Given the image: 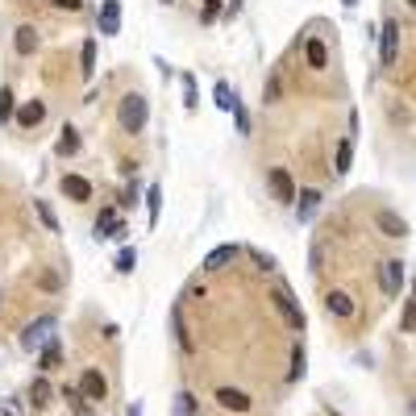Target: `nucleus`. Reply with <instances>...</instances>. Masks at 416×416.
<instances>
[{"mask_svg": "<svg viewBox=\"0 0 416 416\" xmlns=\"http://www.w3.org/2000/svg\"><path fill=\"white\" fill-rule=\"evenodd\" d=\"M30 404H34V408H46L50 404V383L46 379H38V383L30 387Z\"/></svg>", "mask_w": 416, "mask_h": 416, "instance_id": "obj_28", "label": "nucleus"}, {"mask_svg": "<svg viewBox=\"0 0 416 416\" xmlns=\"http://www.w3.org/2000/svg\"><path fill=\"white\" fill-rule=\"evenodd\" d=\"M96 25H100V34L117 38L121 34V0H104L100 13H96Z\"/></svg>", "mask_w": 416, "mask_h": 416, "instance_id": "obj_4", "label": "nucleus"}, {"mask_svg": "<svg viewBox=\"0 0 416 416\" xmlns=\"http://www.w3.org/2000/svg\"><path fill=\"white\" fill-rule=\"evenodd\" d=\"M54 8H63V13H80V0H54Z\"/></svg>", "mask_w": 416, "mask_h": 416, "instance_id": "obj_40", "label": "nucleus"}, {"mask_svg": "<svg viewBox=\"0 0 416 416\" xmlns=\"http://www.w3.org/2000/svg\"><path fill=\"white\" fill-rule=\"evenodd\" d=\"M63 191H67L71 200H88V196H92V184H88L84 175H63Z\"/></svg>", "mask_w": 416, "mask_h": 416, "instance_id": "obj_17", "label": "nucleus"}, {"mask_svg": "<svg viewBox=\"0 0 416 416\" xmlns=\"http://www.w3.org/2000/svg\"><path fill=\"white\" fill-rule=\"evenodd\" d=\"M42 117H46V104H42V100H30V104L17 108V125H25V130H34Z\"/></svg>", "mask_w": 416, "mask_h": 416, "instance_id": "obj_16", "label": "nucleus"}, {"mask_svg": "<svg viewBox=\"0 0 416 416\" xmlns=\"http://www.w3.org/2000/svg\"><path fill=\"white\" fill-rule=\"evenodd\" d=\"M341 4H346V8H354V4H358V0H341Z\"/></svg>", "mask_w": 416, "mask_h": 416, "instance_id": "obj_42", "label": "nucleus"}, {"mask_svg": "<svg viewBox=\"0 0 416 416\" xmlns=\"http://www.w3.org/2000/svg\"><path fill=\"white\" fill-rule=\"evenodd\" d=\"M80 71H84V80H92V75H96V42H92V38L84 42V54H80Z\"/></svg>", "mask_w": 416, "mask_h": 416, "instance_id": "obj_26", "label": "nucleus"}, {"mask_svg": "<svg viewBox=\"0 0 416 416\" xmlns=\"http://www.w3.org/2000/svg\"><path fill=\"white\" fill-rule=\"evenodd\" d=\"M308 271H313V275L321 271V241H317V246H313V254H308Z\"/></svg>", "mask_w": 416, "mask_h": 416, "instance_id": "obj_39", "label": "nucleus"}, {"mask_svg": "<svg viewBox=\"0 0 416 416\" xmlns=\"http://www.w3.org/2000/svg\"><path fill=\"white\" fill-rule=\"evenodd\" d=\"M184 80V108H196L200 104V92H196V75H179Z\"/></svg>", "mask_w": 416, "mask_h": 416, "instance_id": "obj_32", "label": "nucleus"}, {"mask_svg": "<svg viewBox=\"0 0 416 416\" xmlns=\"http://www.w3.org/2000/svg\"><path fill=\"white\" fill-rule=\"evenodd\" d=\"M333 167H337V175H350V167H354V138L337 141V150H333Z\"/></svg>", "mask_w": 416, "mask_h": 416, "instance_id": "obj_14", "label": "nucleus"}, {"mask_svg": "<svg viewBox=\"0 0 416 416\" xmlns=\"http://www.w3.org/2000/svg\"><path fill=\"white\" fill-rule=\"evenodd\" d=\"M379 283H383L387 296H400V287H404V263L400 258H387L383 271H379Z\"/></svg>", "mask_w": 416, "mask_h": 416, "instance_id": "obj_8", "label": "nucleus"}, {"mask_svg": "<svg viewBox=\"0 0 416 416\" xmlns=\"http://www.w3.org/2000/svg\"><path fill=\"white\" fill-rule=\"evenodd\" d=\"M125 416H141V404H130V412Z\"/></svg>", "mask_w": 416, "mask_h": 416, "instance_id": "obj_41", "label": "nucleus"}, {"mask_svg": "<svg viewBox=\"0 0 416 416\" xmlns=\"http://www.w3.org/2000/svg\"><path fill=\"white\" fill-rule=\"evenodd\" d=\"M17 117V96L13 88H0V121H13Z\"/></svg>", "mask_w": 416, "mask_h": 416, "instance_id": "obj_27", "label": "nucleus"}, {"mask_svg": "<svg viewBox=\"0 0 416 416\" xmlns=\"http://www.w3.org/2000/svg\"><path fill=\"white\" fill-rule=\"evenodd\" d=\"M0 416H25V412H21V400H13V396H8V400H0Z\"/></svg>", "mask_w": 416, "mask_h": 416, "instance_id": "obj_36", "label": "nucleus"}, {"mask_svg": "<svg viewBox=\"0 0 416 416\" xmlns=\"http://www.w3.org/2000/svg\"><path fill=\"white\" fill-rule=\"evenodd\" d=\"M304 54H308V63H313L317 71H321L324 63H329V50H324L321 38H308V42H304Z\"/></svg>", "mask_w": 416, "mask_h": 416, "instance_id": "obj_23", "label": "nucleus"}, {"mask_svg": "<svg viewBox=\"0 0 416 416\" xmlns=\"http://www.w3.org/2000/svg\"><path fill=\"white\" fill-rule=\"evenodd\" d=\"M63 400H67V408L75 416H92V408H88V396L80 391V387H63Z\"/></svg>", "mask_w": 416, "mask_h": 416, "instance_id": "obj_18", "label": "nucleus"}, {"mask_svg": "<svg viewBox=\"0 0 416 416\" xmlns=\"http://www.w3.org/2000/svg\"><path fill=\"white\" fill-rule=\"evenodd\" d=\"M134 267H138V250H130V246H125V250L117 254V271H121V275H130Z\"/></svg>", "mask_w": 416, "mask_h": 416, "instance_id": "obj_33", "label": "nucleus"}, {"mask_svg": "<svg viewBox=\"0 0 416 416\" xmlns=\"http://www.w3.org/2000/svg\"><path fill=\"white\" fill-rule=\"evenodd\" d=\"M246 254H250V258H254V267H258V271H263V275H279V258H271V254H267V250H254V246H250V250H246Z\"/></svg>", "mask_w": 416, "mask_h": 416, "instance_id": "obj_22", "label": "nucleus"}, {"mask_svg": "<svg viewBox=\"0 0 416 416\" xmlns=\"http://www.w3.org/2000/svg\"><path fill=\"white\" fill-rule=\"evenodd\" d=\"M158 213H163V187L150 184L146 187V217H150V225H158Z\"/></svg>", "mask_w": 416, "mask_h": 416, "instance_id": "obj_21", "label": "nucleus"}, {"mask_svg": "<svg viewBox=\"0 0 416 416\" xmlns=\"http://www.w3.org/2000/svg\"><path fill=\"white\" fill-rule=\"evenodd\" d=\"M80 391H84L88 400H104V396H108V383H104V374H100V370H84Z\"/></svg>", "mask_w": 416, "mask_h": 416, "instance_id": "obj_12", "label": "nucleus"}, {"mask_svg": "<svg viewBox=\"0 0 416 416\" xmlns=\"http://www.w3.org/2000/svg\"><path fill=\"white\" fill-rule=\"evenodd\" d=\"M104 233H117V237L125 233V225H121V217H117L113 208H104V213H100V221H96V237H104Z\"/></svg>", "mask_w": 416, "mask_h": 416, "instance_id": "obj_20", "label": "nucleus"}, {"mask_svg": "<svg viewBox=\"0 0 416 416\" xmlns=\"http://www.w3.org/2000/svg\"><path fill=\"white\" fill-rule=\"evenodd\" d=\"M42 287H46V291H58V287H63L58 271H46V275H42Z\"/></svg>", "mask_w": 416, "mask_h": 416, "instance_id": "obj_38", "label": "nucleus"}, {"mask_svg": "<svg viewBox=\"0 0 416 416\" xmlns=\"http://www.w3.org/2000/svg\"><path fill=\"white\" fill-rule=\"evenodd\" d=\"M13 38H17V54H34L38 50V30L34 25H17Z\"/></svg>", "mask_w": 416, "mask_h": 416, "instance_id": "obj_19", "label": "nucleus"}, {"mask_svg": "<svg viewBox=\"0 0 416 416\" xmlns=\"http://www.w3.org/2000/svg\"><path fill=\"white\" fill-rule=\"evenodd\" d=\"M275 308L283 313V321L291 329H304V313H300V304H296V296L287 287H275Z\"/></svg>", "mask_w": 416, "mask_h": 416, "instance_id": "obj_5", "label": "nucleus"}, {"mask_svg": "<svg viewBox=\"0 0 416 416\" xmlns=\"http://www.w3.org/2000/svg\"><path fill=\"white\" fill-rule=\"evenodd\" d=\"M412 412H416V400H412Z\"/></svg>", "mask_w": 416, "mask_h": 416, "instance_id": "obj_44", "label": "nucleus"}, {"mask_svg": "<svg viewBox=\"0 0 416 416\" xmlns=\"http://www.w3.org/2000/svg\"><path fill=\"white\" fill-rule=\"evenodd\" d=\"M171 416H196V396H191V391H175Z\"/></svg>", "mask_w": 416, "mask_h": 416, "instance_id": "obj_25", "label": "nucleus"}, {"mask_svg": "<svg viewBox=\"0 0 416 416\" xmlns=\"http://www.w3.org/2000/svg\"><path fill=\"white\" fill-rule=\"evenodd\" d=\"M291 383L296 379H304V341H296V350H291V374H287Z\"/></svg>", "mask_w": 416, "mask_h": 416, "instance_id": "obj_31", "label": "nucleus"}, {"mask_svg": "<svg viewBox=\"0 0 416 416\" xmlns=\"http://www.w3.org/2000/svg\"><path fill=\"white\" fill-rule=\"evenodd\" d=\"M400 329H404V333H408V329H416V300L408 304V308H404V317H400Z\"/></svg>", "mask_w": 416, "mask_h": 416, "instance_id": "obj_37", "label": "nucleus"}, {"mask_svg": "<svg viewBox=\"0 0 416 416\" xmlns=\"http://www.w3.org/2000/svg\"><path fill=\"white\" fill-rule=\"evenodd\" d=\"M317 208H321V191H317V187L296 191V217H300V221H313V217H317Z\"/></svg>", "mask_w": 416, "mask_h": 416, "instance_id": "obj_9", "label": "nucleus"}, {"mask_svg": "<svg viewBox=\"0 0 416 416\" xmlns=\"http://www.w3.org/2000/svg\"><path fill=\"white\" fill-rule=\"evenodd\" d=\"M146 121H150V104H146L141 92H130L121 104H117V125H121L130 138H138L141 130H146Z\"/></svg>", "mask_w": 416, "mask_h": 416, "instance_id": "obj_1", "label": "nucleus"}, {"mask_svg": "<svg viewBox=\"0 0 416 416\" xmlns=\"http://www.w3.org/2000/svg\"><path fill=\"white\" fill-rule=\"evenodd\" d=\"M63 363V350H58V341H50L46 350H42V370H54Z\"/></svg>", "mask_w": 416, "mask_h": 416, "instance_id": "obj_34", "label": "nucleus"}, {"mask_svg": "<svg viewBox=\"0 0 416 416\" xmlns=\"http://www.w3.org/2000/svg\"><path fill=\"white\" fill-rule=\"evenodd\" d=\"M271 191H275L283 204H296V184H291V175H287L283 167H275V171H271Z\"/></svg>", "mask_w": 416, "mask_h": 416, "instance_id": "obj_11", "label": "nucleus"}, {"mask_svg": "<svg viewBox=\"0 0 416 416\" xmlns=\"http://www.w3.org/2000/svg\"><path fill=\"white\" fill-rule=\"evenodd\" d=\"M54 333H58V321L46 313V317H38L34 324H25V329H21V350H30V354H42L50 341H54Z\"/></svg>", "mask_w": 416, "mask_h": 416, "instance_id": "obj_2", "label": "nucleus"}, {"mask_svg": "<svg viewBox=\"0 0 416 416\" xmlns=\"http://www.w3.org/2000/svg\"><path fill=\"white\" fill-rule=\"evenodd\" d=\"M213 104H217V108H225V113L237 108V96H233L229 84H217V88H213Z\"/></svg>", "mask_w": 416, "mask_h": 416, "instance_id": "obj_24", "label": "nucleus"}, {"mask_svg": "<svg viewBox=\"0 0 416 416\" xmlns=\"http://www.w3.org/2000/svg\"><path fill=\"white\" fill-rule=\"evenodd\" d=\"M233 125H237V134H241V138L250 134V113H246V104H241V100H237V108H233Z\"/></svg>", "mask_w": 416, "mask_h": 416, "instance_id": "obj_35", "label": "nucleus"}, {"mask_svg": "<svg viewBox=\"0 0 416 416\" xmlns=\"http://www.w3.org/2000/svg\"><path fill=\"white\" fill-rule=\"evenodd\" d=\"M241 254V241H229V246H217L208 258H204V275H217V271H225L233 258Z\"/></svg>", "mask_w": 416, "mask_h": 416, "instance_id": "obj_6", "label": "nucleus"}, {"mask_svg": "<svg viewBox=\"0 0 416 416\" xmlns=\"http://www.w3.org/2000/svg\"><path fill=\"white\" fill-rule=\"evenodd\" d=\"M374 225L387 233V237H408V221H400V217H396V213H387V208H383V213H374Z\"/></svg>", "mask_w": 416, "mask_h": 416, "instance_id": "obj_13", "label": "nucleus"}, {"mask_svg": "<svg viewBox=\"0 0 416 416\" xmlns=\"http://www.w3.org/2000/svg\"><path fill=\"white\" fill-rule=\"evenodd\" d=\"M324 308H329L333 317H341V321H354V317H358V304H354L350 291H329V296H324Z\"/></svg>", "mask_w": 416, "mask_h": 416, "instance_id": "obj_7", "label": "nucleus"}, {"mask_svg": "<svg viewBox=\"0 0 416 416\" xmlns=\"http://www.w3.org/2000/svg\"><path fill=\"white\" fill-rule=\"evenodd\" d=\"M163 4H171V0H163Z\"/></svg>", "mask_w": 416, "mask_h": 416, "instance_id": "obj_45", "label": "nucleus"}, {"mask_svg": "<svg viewBox=\"0 0 416 416\" xmlns=\"http://www.w3.org/2000/svg\"><path fill=\"white\" fill-rule=\"evenodd\" d=\"M221 13H225V4H221V0H204L200 21H204V25H213V21H221Z\"/></svg>", "mask_w": 416, "mask_h": 416, "instance_id": "obj_30", "label": "nucleus"}, {"mask_svg": "<svg viewBox=\"0 0 416 416\" xmlns=\"http://www.w3.org/2000/svg\"><path fill=\"white\" fill-rule=\"evenodd\" d=\"M379 58H383V67H391L400 58V21H391V17L379 30Z\"/></svg>", "mask_w": 416, "mask_h": 416, "instance_id": "obj_3", "label": "nucleus"}, {"mask_svg": "<svg viewBox=\"0 0 416 416\" xmlns=\"http://www.w3.org/2000/svg\"><path fill=\"white\" fill-rule=\"evenodd\" d=\"M408 4H412V8H416V0H408Z\"/></svg>", "mask_w": 416, "mask_h": 416, "instance_id": "obj_43", "label": "nucleus"}, {"mask_svg": "<svg viewBox=\"0 0 416 416\" xmlns=\"http://www.w3.org/2000/svg\"><path fill=\"white\" fill-rule=\"evenodd\" d=\"M75 150H80V130H75V125L67 121V125H63V134H58V146H54V154H58V158H71Z\"/></svg>", "mask_w": 416, "mask_h": 416, "instance_id": "obj_15", "label": "nucleus"}, {"mask_svg": "<svg viewBox=\"0 0 416 416\" xmlns=\"http://www.w3.org/2000/svg\"><path fill=\"white\" fill-rule=\"evenodd\" d=\"M217 404H221L225 412H250V396L237 391V387H221V391H217Z\"/></svg>", "mask_w": 416, "mask_h": 416, "instance_id": "obj_10", "label": "nucleus"}, {"mask_svg": "<svg viewBox=\"0 0 416 416\" xmlns=\"http://www.w3.org/2000/svg\"><path fill=\"white\" fill-rule=\"evenodd\" d=\"M34 213H38V221H42L50 233H58V217H54V208H50L46 200H38V204H34Z\"/></svg>", "mask_w": 416, "mask_h": 416, "instance_id": "obj_29", "label": "nucleus"}]
</instances>
